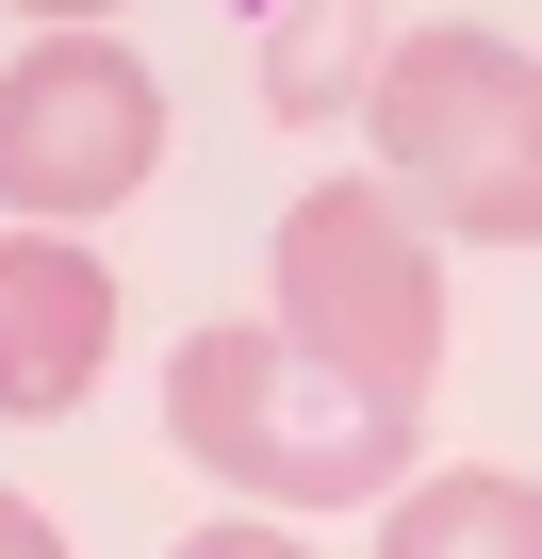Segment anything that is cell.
Returning a JSON list of instances; mask_svg holds the SVG:
<instances>
[{"instance_id":"ba28073f","label":"cell","mask_w":542,"mask_h":559,"mask_svg":"<svg viewBox=\"0 0 542 559\" xmlns=\"http://www.w3.org/2000/svg\"><path fill=\"white\" fill-rule=\"evenodd\" d=\"M0 559H67V526H50L34 493H0Z\"/></svg>"},{"instance_id":"5b68a950","label":"cell","mask_w":542,"mask_h":559,"mask_svg":"<svg viewBox=\"0 0 542 559\" xmlns=\"http://www.w3.org/2000/svg\"><path fill=\"white\" fill-rule=\"evenodd\" d=\"M99 362H116V280L67 230H17V247H0V412L50 428V412L99 395Z\"/></svg>"},{"instance_id":"9c48e42d","label":"cell","mask_w":542,"mask_h":559,"mask_svg":"<svg viewBox=\"0 0 542 559\" xmlns=\"http://www.w3.org/2000/svg\"><path fill=\"white\" fill-rule=\"evenodd\" d=\"M17 17H50V34H99V17H116V0H17Z\"/></svg>"},{"instance_id":"277c9868","label":"cell","mask_w":542,"mask_h":559,"mask_svg":"<svg viewBox=\"0 0 542 559\" xmlns=\"http://www.w3.org/2000/svg\"><path fill=\"white\" fill-rule=\"evenodd\" d=\"M148 165H165V83H148V50H116V34H34L17 67H0V198H17L34 230L116 214Z\"/></svg>"},{"instance_id":"8992f818","label":"cell","mask_w":542,"mask_h":559,"mask_svg":"<svg viewBox=\"0 0 542 559\" xmlns=\"http://www.w3.org/2000/svg\"><path fill=\"white\" fill-rule=\"evenodd\" d=\"M378 559H542V477L509 461H444L378 510Z\"/></svg>"},{"instance_id":"3957f363","label":"cell","mask_w":542,"mask_h":559,"mask_svg":"<svg viewBox=\"0 0 542 559\" xmlns=\"http://www.w3.org/2000/svg\"><path fill=\"white\" fill-rule=\"evenodd\" d=\"M263 330H280L313 379H346V395H378V412H427V379H444V263H427V230L378 198V181H313L297 214H280V263H263Z\"/></svg>"},{"instance_id":"7a4b0ae2","label":"cell","mask_w":542,"mask_h":559,"mask_svg":"<svg viewBox=\"0 0 542 559\" xmlns=\"http://www.w3.org/2000/svg\"><path fill=\"white\" fill-rule=\"evenodd\" d=\"M165 444L263 510H378L427 444V412H378L346 379H313L280 330H181L165 346Z\"/></svg>"},{"instance_id":"6da1fadb","label":"cell","mask_w":542,"mask_h":559,"mask_svg":"<svg viewBox=\"0 0 542 559\" xmlns=\"http://www.w3.org/2000/svg\"><path fill=\"white\" fill-rule=\"evenodd\" d=\"M362 132H378V198L411 230L542 247V50H509L477 17H427V34L378 50Z\"/></svg>"},{"instance_id":"52a82bcc","label":"cell","mask_w":542,"mask_h":559,"mask_svg":"<svg viewBox=\"0 0 542 559\" xmlns=\"http://www.w3.org/2000/svg\"><path fill=\"white\" fill-rule=\"evenodd\" d=\"M181 559H313V543H297V526H246V510H230V526H197Z\"/></svg>"}]
</instances>
